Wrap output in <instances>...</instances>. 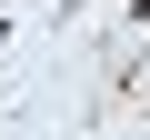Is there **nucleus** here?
<instances>
[{"label":"nucleus","instance_id":"f257e3e1","mask_svg":"<svg viewBox=\"0 0 150 140\" xmlns=\"http://www.w3.org/2000/svg\"><path fill=\"white\" fill-rule=\"evenodd\" d=\"M140 20H150V0H140Z\"/></svg>","mask_w":150,"mask_h":140}]
</instances>
